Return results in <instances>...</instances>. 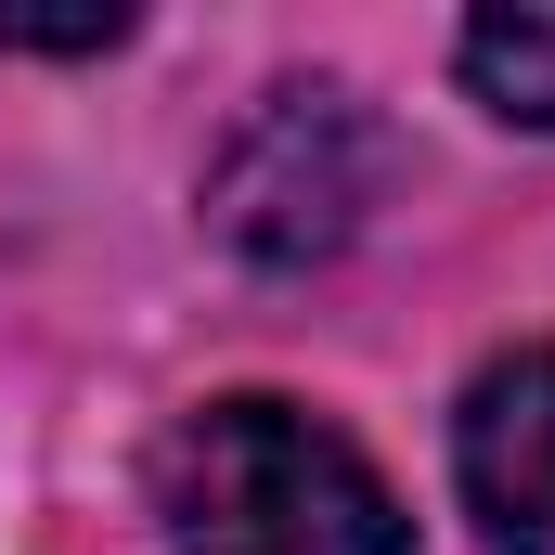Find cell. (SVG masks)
Returning <instances> with one entry per match:
<instances>
[{
    "label": "cell",
    "mask_w": 555,
    "mask_h": 555,
    "mask_svg": "<svg viewBox=\"0 0 555 555\" xmlns=\"http://www.w3.org/2000/svg\"><path fill=\"white\" fill-rule=\"evenodd\" d=\"M155 517L181 555H401V491L297 401H207L155 452Z\"/></svg>",
    "instance_id": "cell-1"
},
{
    "label": "cell",
    "mask_w": 555,
    "mask_h": 555,
    "mask_svg": "<svg viewBox=\"0 0 555 555\" xmlns=\"http://www.w3.org/2000/svg\"><path fill=\"white\" fill-rule=\"evenodd\" d=\"M362 207H375V117L349 104V91H272L246 130L220 142V168H207V220L246 246V259H336L349 233H362Z\"/></svg>",
    "instance_id": "cell-2"
},
{
    "label": "cell",
    "mask_w": 555,
    "mask_h": 555,
    "mask_svg": "<svg viewBox=\"0 0 555 555\" xmlns=\"http://www.w3.org/2000/svg\"><path fill=\"white\" fill-rule=\"evenodd\" d=\"M452 478L491 555H555V349H517L465 388L452 414Z\"/></svg>",
    "instance_id": "cell-3"
},
{
    "label": "cell",
    "mask_w": 555,
    "mask_h": 555,
    "mask_svg": "<svg viewBox=\"0 0 555 555\" xmlns=\"http://www.w3.org/2000/svg\"><path fill=\"white\" fill-rule=\"evenodd\" d=\"M465 91L517 130H555V0H517V13L465 26Z\"/></svg>",
    "instance_id": "cell-4"
}]
</instances>
